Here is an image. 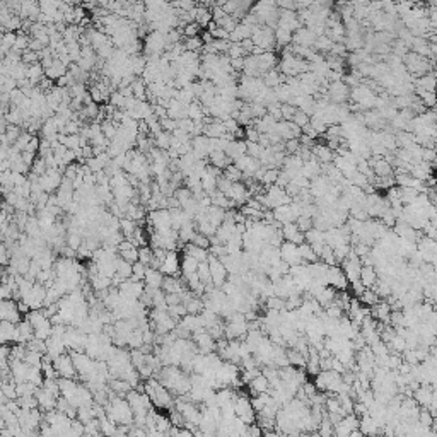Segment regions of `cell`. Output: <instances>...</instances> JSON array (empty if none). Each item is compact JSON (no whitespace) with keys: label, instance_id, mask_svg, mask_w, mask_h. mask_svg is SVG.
Listing matches in <instances>:
<instances>
[{"label":"cell","instance_id":"2","mask_svg":"<svg viewBox=\"0 0 437 437\" xmlns=\"http://www.w3.org/2000/svg\"><path fill=\"white\" fill-rule=\"evenodd\" d=\"M147 226L152 227L154 231H166L173 227V220H171V210L169 208H157L152 210L147 215Z\"/></svg>","mask_w":437,"mask_h":437},{"label":"cell","instance_id":"6","mask_svg":"<svg viewBox=\"0 0 437 437\" xmlns=\"http://www.w3.org/2000/svg\"><path fill=\"white\" fill-rule=\"evenodd\" d=\"M53 364H55V369H57L60 378H72V379H74L75 376H77V369H75L74 357H72L70 352H69V354H62L60 357H57V359L53 360Z\"/></svg>","mask_w":437,"mask_h":437},{"label":"cell","instance_id":"10","mask_svg":"<svg viewBox=\"0 0 437 437\" xmlns=\"http://www.w3.org/2000/svg\"><path fill=\"white\" fill-rule=\"evenodd\" d=\"M280 256H282L284 262H287L291 267H295V265H302V258H300L299 255V246L294 243H282V246H280Z\"/></svg>","mask_w":437,"mask_h":437},{"label":"cell","instance_id":"15","mask_svg":"<svg viewBox=\"0 0 437 437\" xmlns=\"http://www.w3.org/2000/svg\"><path fill=\"white\" fill-rule=\"evenodd\" d=\"M164 277H166V275H164L161 270H157V268H152V267H147V274H146V279H144L146 287L152 289V291H155V289H162Z\"/></svg>","mask_w":437,"mask_h":437},{"label":"cell","instance_id":"33","mask_svg":"<svg viewBox=\"0 0 437 437\" xmlns=\"http://www.w3.org/2000/svg\"><path fill=\"white\" fill-rule=\"evenodd\" d=\"M116 275L122 277L123 280L132 279V275H134V263L127 262V260H123L122 256H120V260H118V270H116Z\"/></svg>","mask_w":437,"mask_h":437},{"label":"cell","instance_id":"8","mask_svg":"<svg viewBox=\"0 0 437 437\" xmlns=\"http://www.w3.org/2000/svg\"><path fill=\"white\" fill-rule=\"evenodd\" d=\"M159 270H161L164 275L179 277V274H181V258L178 256V253H176V250L167 251L166 260L162 262Z\"/></svg>","mask_w":437,"mask_h":437},{"label":"cell","instance_id":"24","mask_svg":"<svg viewBox=\"0 0 437 437\" xmlns=\"http://www.w3.org/2000/svg\"><path fill=\"white\" fill-rule=\"evenodd\" d=\"M263 82L267 87H270V89H277L279 86H282L284 84V74L275 69L268 70L267 74H263Z\"/></svg>","mask_w":437,"mask_h":437},{"label":"cell","instance_id":"3","mask_svg":"<svg viewBox=\"0 0 437 437\" xmlns=\"http://www.w3.org/2000/svg\"><path fill=\"white\" fill-rule=\"evenodd\" d=\"M350 86L345 82V81H335V82H330V86H328V99H330L331 103L335 104H343L347 101L348 98H350Z\"/></svg>","mask_w":437,"mask_h":437},{"label":"cell","instance_id":"23","mask_svg":"<svg viewBox=\"0 0 437 437\" xmlns=\"http://www.w3.org/2000/svg\"><path fill=\"white\" fill-rule=\"evenodd\" d=\"M195 220L191 219V220H186V222L183 224L181 227H179V231H178V234H179V243H183V244H186V243H191L193 241V238H195Z\"/></svg>","mask_w":437,"mask_h":437},{"label":"cell","instance_id":"28","mask_svg":"<svg viewBox=\"0 0 437 437\" xmlns=\"http://www.w3.org/2000/svg\"><path fill=\"white\" fill-rule=\"evenodd\" d=\"M45 75H46V77H50V79H53V81H58L60 77L67 75V65L60 62L58 58H55L53 65L45 69Z\"/></svg>","mask_w":437,"mask_h":437},{"label":"cell","instance_id":"18","mask_svg":"<svg viewBox=\"0 0 437 437\" xmlns=\"http://www.w3.org/2000/svg\"><path fill=\"white\" fill-rule=\"evenodd\" d=\"M208 161H210L212 166H215V167H219V169L224 171L227 166H231L232 159L226 154V150H212L210 155H208Z\"/></svg>","mask_w":437,"mask_h":437},{"label":"cell","instance_id":"29","mask_svg":"<svg viewBox=\"0 0 437 437\" xmlns=\"http://www.w3.org/2000/svg\"><path fill=\"white\" fill-rule=\"evenodd\" d=\"M417 94H419V99L424 103V106L432 110V108L437 106V92L434 91H426V89H420L417 87Z\"/></svg>","mask_w":437,"mask_h":437},{"label":"cell","instance_id":"43","mask_svg":"<svg viewBox=\"0 0 437 437\" xmlns=\"http://www.w3.org/2000/svg\"><path fill=\"white\" fill-rule=\"evenodd\" d=\"M43 355L41 352H36V350H31V348H27V354H26V362L29 364V366H41L43 364Z\"/></svg>","mask_w":437,"mask_h":437},{"label":"cell","instance_id":"17","mask_svg":"<svg viewBox=\"0 0 437 437\" xmlns=\"http://www.w3.org/2000/svg\"><path fill=\"white\" fill-rule=\"evenodd\" d=\"M198 265H200V262L196 258H193V256L188 255V253H183V256H181V275H183V279H186V277L196 274V270H198Z\"/></svg>","mask_w":437,"mask_h":437},{"label":"cell","instance_id":"48","mask_svg":"<svg viewBox=\"0 0 437 437\" xmlns=\"http://www.w3.org/2000/svg\"><path fill=\"white\" fill-rule=\"evenodd\" d=\"M295 224L299 226V229L302 232H307L311 229V227H314V222H312V217H307V215H300V217H297V220H295Z\"/></svg>","mask_w":437,"mask_h":437},{"label":"cell","instance_id":"38","mask_svg":"<svg viewBox=\"0 0 437 437\" xmlns=\"http://www.w3.org/2000/svg\"><path fill=\"white\" fill-rule=\"evenodd\" d=\"M77 419L81 420L82 424L91 422L92 419H96L94 414H92V405H82V407L77 408Z\"/></svg>","mask_w":437,"mask_h":437},{"label":"cell","instance_id":"49","mask_svg":"<svg viewBox=\"0 0 437 437\" xmlns=\"http://www.w3.org/2000/svg\"><path fill=\"white\" fill-rule=\"evenodd\" d=\"M174 196L178 198V202L183 205L184 202H188V200L193 196V191H191L190 188H178V190L174 191Z\"/></svg>","mask_w":437,"mask_h":437},{"label":"cell","instance_id":"32","mask_svg":"<svg viewBox=\"0 0 437 437\" xmlns=\"http://www.w3.org/2000/svg\"><path fill=\"white\" fill-rule=\"evenodd\" d=\"M292 38H294L292 31L284 29V27H275V41L280 46H289L292 43Z\"/></svg>","mask_w":437,"mask_h":437},{"label":"cell","instance_id":"19","mask_svg":"<svg viewBox=\"0 0 437 437\" xmlns=\"http://www.w3.org/2000/svg\"><path fill=\"white\" fill-rule=\"evenodd\" d=\"M312 155H314L321 164H330L335 159L331 149L328 146H324V144H319V146H316L314 144V146H312Z\"/></svg>","mask_w":437,"mask_h":437},{"label":"cell","instance_id":"12","mask_svg":"<svg viewBox=\"0 0 437 437\" xmlns=\"http://www.w3.org/2000/svg\"><path fill=\"white\" fill-rule=\"evenodd\" d=\"M282 234H284V239L289 241V243L300 244V243L306 241V238H304V232L299 229V226L295 222L282 224Z\"/></svg>","mask_w":437,"mask_h":437},{"label":"cell","instance_id":"50","mask_svg":"<svg viewBox=\"0 0 437 437\" xmlns=\"http://www.w3.org/2000/svg\"><path fill=\"white\" fill-rule=\"evenodd\" d=\"M324 314H326V316H330V318H342V314H343V309H342V307L338 306V304L331 302L330 306H326V307H324Z\"/></svg>","mask_w":437,"mask_h":437},{"label":"cell","instance_id":"16","mask_svg":"<svg viewBox=\"0 0 437 437\" xmlns=\"http://www.w3.org/2000/svg\"><path fill=\"white\" fill-rule=\"evenodd\" d=\"M379 280V274L376 270L374 265H362V272H360V282L366 287H372Z\"/></svg>","mask_w":437,"mask_h":437},{"label":"cell","instance_id":"9","mask_svg":"<svg viewBox=\"0 0 437 437\" xmlns=\"http://www.w3.org/2000/svg\"><path fill=\"white\" fill-rule=\"evenodd\" d=\"M21 333H19L17 323L2 319L0 323V342L2 343H19Z\"/></svg>","mask_w":437,"mask_h":437},{"label":"cell","instance_id":"31","mask_svg":"<svg viewBox=\"0 0 437 437\" xmlns=\"http://www.w3.org/2000/svg\"><path fill=\"white\" fill-rule=\"evenodd\" d=\"M154 144L155 147H159V149L162 150H167L171 147V140H173V134L171 132H166V130H161L159 134L154 135Z\"/></svg>","mask_w":437,"mask_h":437},{"label":"cell","instance_id":"34","mask_svg":"<svg viewBox=\"0 0 437 437\" xmlns=\"http://www.w3.org/2000/svg\"><path fill=\"white\" fill-rule=\"evenodd\" d=\"M359 300H360V304H364V306H369V307H372V306H374V304H378V302H379V300H381V297H379L378 294H376L374 291H372L371 287H367L366 291H364L362 294H360Z\"/></svg>","mask_w":437,"mask_h":437},{"label":"cell","instance_id":"44","mask_svg":"<svg viewBox=\"0 0 437 437\" xmlns=\"http://www.w3.org/2000/svg\"><path fill=\"white\" fill-rule=\"evenodd\" d=\"M184 48H186V51H198L200 48L203 46V41L198 38V36H191V38H186L184 39Z\"/></svg>","mask_w":437,"mask_h":437},{"label":"cell","instance_id":"1","mask_svg":"<svg viewBox=\"0 0 437 437\" xmlns=\"http://www.w3.org/2000/svg\"><path fill=\"white\" fill-rule=\"evenodd\" d=\"M234 408H236V415H238L244 424H248V426H251V424H255L256 420H258V414H256L253 403H251V398L239 391H238V398H236Z\"/></svg>","mask_w":437,"mask_h":437},{"label":"cell","instance_id":"36","mask_svg":"<svg viewBox=\"0 0 437 437\" xmlns=\"http://www.w3.org/2000/svg\"><path fill=\"white\" fill-rule=\"evenodd\" d=\"M222 174L226 176L227 179H231L232 183H238V181H241V179H243V171L239 169V167L236 166V164H231V166H227L226 169L222 171Z\"/></svg>","mask_w":437,"mask_h":437},{"label":"cell","instance_id":"25","mask_svg":"<svg viewBox=\"0 0 437 437\" xmlns=\"http://www.w3.org/2000/svg\"><path fill=\"white\" fill-rule=\"evenodd\" d=\"M359 429L362 431V434H378V432H381L379 424L376 422V420L372 419V417L369 415V414L364 415V417H360Z\"/></svg>","mask_w":437,"mask_h":437},{"label":"cell","instance_id":"21","mask_svg":"<svg viewBox=\"0 0 437 437\" xmlns=\"http://www.w3.org/2000/svg\"><path fill=\"white\" fill-rule=\"evenodd\" d=\"M183 248H184L183 253L191 255V256H193V258L198 260L200 263H202V262H208V256H210V253H208L207 248L196 246V244H193V243H186Z\"/></svg>","mask_w":437,"mask_h":437},{"label":"cell","instance_id":"40","mask_svg":"<svg viewBox=\"0 0 437 437\" xmlns=\"http://www.w3.org/2000/svg\"><path fill=\"white\" fill-rule=\"evenodd\" d=\"M48 171V164L45 161V157H36V161L33 162V166H31V174L34 176H43Z\"/></svg>","mask_w":437,"mask_h":437},{"label":"cell","instance_id":"35","mask_svg":"<svg viewBox=\"0 0 437 437\" xmlns=\"http://www.w3.org/2000/svg\"><path fill=\"white\" fill-rule=\"evenodd\" d=\"M212 21H214V15H212L205 7H196L195 22L198 24V26H208Z\"/></svg>","mask_w":437,"mask_h":437},{"label":"cell","instance_id":"51","mask_svg":"<svg viewBox=\"0 0 437 437\" xmlns=\"http://www.w3.org/2000/svg\"><path fill=\"white\" fill-rule=\"evenodd\" d=\"M193 244H196V246H202V248H210V238H208L207 234H203V232H196L195 234V238H193V241H191Z\"/></svg>","mask_w":437,"mask_h":437},{"label":"cell","instance_id":"27","mask_svg":"<svg viewBox=\"0 0 437 437\" xmlns=\"http://www.w3.org/2000/svg\"><path fill=\"white\" fill-rule=\"evenodd\" d=\"M287 357H289V364L294 367H306L307 364V357L302 354L300 350L294 347H289L287 348Z\"/></svg>","mask_w":437,"mask_h":437},{"label":"cell","instance_id":"26","mask_svg":"<svg viewBox=\"0 0 437 437\" xmlns=\"http://www.w3.org/2000/svg\"><path fill=\"white\" fill-rule=\"evenodd\" d=\"M415 400L419 405H422V407H431L432 405V400H434V393H432V390L429 386H420L419 390H417L414 393Z\"/></svg>","mask_w":437,"mask_h":437},{"label":"cell","instance_id":"14","mask_svg":"<svg viewBox=\"0 0 437 437\" xmlns=\"http://www.w3.org/2000/svg\"><path fill=\"white\" fill-rule=\"evenodd\" d=\"M316 39H318V36L312 33L309 27H299L297 31H294V38H292V43H295V45H300V46H309V48H312V46H314V43H316Z\"/></svg>","mask_w":437,"mask_h":437},{"label":"cell","instance_id":"22","mask_svg":"<svg viewBox=\"0 0 437 437\" xmlns=\"http://www.w3.org/2000/svg\"><path fill=\"white\" fill-rule=\"evenodd\" d=\"M417 87L437 92V74L429 72V74H424V75H420V77H417Z\"/></svg>","mask_w":437,"mask_h":437},{"label":"cell","instance_id":"20","mask_svg":"<svg viewBox=\"0 0 437 437\" xmlns=\"http://www.w3.org/2000/svg\"><path fill=\"white\" fill-rule=\"evenodd\" d=\"M248 388H250L251 395L256 396V395H260V393H267L268 390H270V383H268L267 376L262 372V374L256 376V378L251 381L250 384H248Z\"/></svg>","mask_w":437,"mask_h":437},{"label":"cell","instance_id":"5","mask_svg":"<svg viewBox=\"0 0 437 437\" xmlns=\"http://www.w3.org/2000/svg\"><path fill=\"white\" fill-rule=\"evenodd\" d=\"M191 338H193V342L196 343V347H198L200 354H210V352H214L215 348H217V340L208 333L207 328L195 331V333L191 335Z\"/></svg>","mask_w":437,"mask_h":437},{"label":"cell","instance_id":"53","mask_svg":"<svg viewBox=\"0 0 437 437\" xmlns=\"http://www.w3.org/2000/svg\"><path fill=\"white\" fill-rule=\"evenodd\" d=\"M198 29H200L198 24H196V22H190V24H186V26L183 27V34L186 36V38H191V36L198 34Z\"/></svg>","mask_w":437,"mask_h":437},{"label":"cell","instance_id":"52","mask_svg":"<svg viewBox=\"0 0 437 437\" xmlns=\"http://www.w3.org/2000/svg\"><path fill=\"white\" fill-rule=\"evenodd\" d=\"M434 415L431 414V412L429 410H420V414H419V422L422 424L424 427H431L432 424H434Z\"/></svg>","mask_w":437,"mask_h":437},{"label":"cell","instance_id":"30","mask_svg":"<svg viewBox=\"0 0 437 437\" xmlns=\"http://www.w3.org/2000/svg\"><path fill=\"white\" fill-rule=\"evenodd\" d=\"M299 246V255H300V258H302V262H306V263H314V262H318V258L319 256L316 255V251L312 250V246L309 243H300V244H297Z\"/></svg>","mask_w":437,"mask_h":437},{"label":"cell","instance_id":"13","mask_svg":"<svg viewBox=\"0 0 437 437\" xmlns=\"http://www.w3.org/2000/svg\"><path fill=\"white\" fill-rule=\"evenodd\" d=\"M391 312H393V309H391V306H390V302H388V300H384V302H383V300H379L378 304H374V306L371 307V316H372V318H374L376 321L384 323V324L390 323Z\"/></svg>","mask_w":437,"mask_h":437},{"label":"cell","instance_id":"37","mask_svg":"<svg viewBox=\"0 0 437 437\" xmlns=\"http://www.w3.org/2000/svg\"><path fill=\"white\" fill-rule=\"evenodd\" d=\"M304 238H306V243L314 244V243H321L324 241V231H319L316 227H311L307 232H304Z\"/></svg>","mask_w":437,"mask_h":437},{"label":"cell","instance_id":"11","mask_svg":"<svg viewBox=\"0 0 437 437\" xmlns=\"http://www.w3.org/2000/svg\"><path fill=\"white\" fill-rule=\"evenodd\" d=\"M36 398H38L39 408H41L43 412H50V410H55V408H57L60 396H55L53 393H50L46 388L41 386V388H38V391H36Z\"/></svg>","mask_w":437,"mask_h":437},{"label":"cell","instance_id":"47","mask_svg":"<svg viewBox=\"0 0 437 437\" xmlns=\"http://www.w3.org/2000/svg\"><path fill=\"white\" fill-rule=\"evenodd\" d=\"M120 256H122L123 260H127V262L130 263H135L139 262V248H130V250H125V251H120Z\"/></svg>","mask_w":437,"mask_h":437},{"label":"cell","instance_id":"4","mask_svg":"<svg viewBox=\"0 0 437 437\" xmlns=\"http://www.w3.org/2000/svg\"><path fill=\"white\" fill-rule=\"evenodd\" d=\"M208 265H210L212 282H214L215 287L220 289L227 282V275H229V272H227L226 265L220 262V258H217V256H214V255L208 256Z\"/></svg>","mask_w":437,"mask_h":437},{"label":"cell","instance_id":"46","mask_svg":"<svg viewBox=\"0 0 437 437\" xmlns=\"http://www.w3.org/2000/svg\"><path fill=\"white\" fill-rule=\"evenodd\" d=\"M147 274V265L142 262H135L134 263V275H132V280H144Z\"/></svg>","mask_w":437,"mask_h":437},{"label":"cell","instance_id":"45","mask_svg":"<svg viewBox=\"0 0 437 437\" xmlns=\"http://www.w3.org/2000/svg\"><path fill=\"white\" fill-rule=\"evenodd\" d=\"M292 122H294L295 125H299L300 128H304L306 125H309V123H311V116L307 113H304L302 110H297V111H295V115H294V118H292Z\"/></svg>","mask_w":437,"mask_h":437},{"label":"cell","instance_id":"42","mask_svg":"<svg viewBox=\"0 0 437 437\" xmlns=\"http://www.w3.org/2000/svg\"><path fill=\"white\" fill-rule=\"evenodd\" d=\"M263 150H265V147L260 142H250V140H246V154L248 155L260 159V155H262Z\"/></svg>","mask_w":437,"mask_h":437},{"label":"cell","instance_id":"7","mask_svg":"<svg viewBox=\"0 0 437 437\" xmlns=\"http://www.w3.org/2000/svg\"><path fill=\"white\" fill-rule=\"evenodd\" d=\"M0 318L7 319V321L12 323H19L22 321V312L19 311L17 300L15 299H3L2 304H0Z\"/></svg>","mask_w":437,"mask_h":437},{"label":"cell","instance_id":"39","mask_svg":"<svg viewBox=\"0 0 437 437\" xmlns=\"http://www.w3.org/2000/svg\"><path fill=\"white\" fill-rule=\"evenodd\" d=\"M167 312L171 314V318H174L176 321L179 323V319H181L183 316L188 314V309H186V306L181 302V304H173V306H169V307H167Z\"/></svg>","mask_w":437,"mask_h":437},{"label":"cell","instance_id":"41","mask_svg":"<svg viewBox=\"0 0 437 437\" xmlns=\"http://www.w3.org/2000/svg\"><path fill=\"white\" fill-rule=\"evenodd\" d=\"M152 258H154V250H152V246L149 248L147 244L146 246H139V262L146 263L147 267H149Z\"/></svg>","mask_w":437,"mask_h":437}]
</instances>
